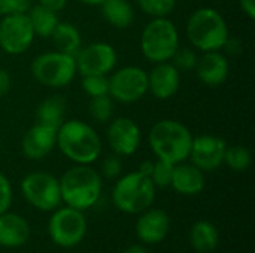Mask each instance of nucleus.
I'll list each match as a JSON object with an SVG mask.
<instances>
[{
	"label": "nucleus",
	"mask_w": 255,
	"mask_h": 253,
	"mask_svg": "<svg viewBox=\"0 0 255 253\" xmlns=\"http://www.w3.org/2000/svg\"><path fill=\"white\" fill-rule=\"evenodd\" d=\"M57 146L75 164H93L102 154L99 133L85 121L69 119L57 128Z\"/></svg>",
	"instance_id": "f257e3e1"
},
{
	"label": "nucleus",
	"mask_w": 255,
	"mask_h": 253,
	"mask_svg": "<svg viewBox=\"0 0 255 253\" xmlns=\"http://www.w3.org/2000/svg\"><path fill=\"white\" fill-rule=\"evenodd\" d=\"M148 142L157 160L176 166L188 160L193 134L179 121L161 119L151 127Z\"/></svg>",
	"instance_id": "f03ea898"
},
{
	"label": "nucleus",
	"mask_w": 255,
	"mask_h": 253,
	"mask_svg": "<svg viewBox=\"0 0 255 253\" xmlns=\"http://www.w3.org/2000/svg\"><path fill=\"white\" fill-rule=\"evenodd\" d=\"M60 180L61 201L76 210L93 207L102 194L100 174L87 164L70 167Z\"/></svg>",
	"instance_id": "7ed1b4c3"
},
{
	"label": "nucleus",
	"mask_w": 255,
	"mask_h": 253,
	"mask_svg": "<svg viewBox=\"0 0 255 253\" xmlns=\"http://www.w3.org/2000/svg\"><path fill=\"white\" fill-rule=\"evenodd\" d=\"M185 31L193 48L202 52L223 49L230 37L227 21L214 7L194 10L187 21Z\"/></svg>",
	"instance_id": "20e7f679"
},
{
	"label": "nucleus",
	"mask_w": 255,
	"mask_h": 253,
	"mask_svg": "<svg viewBox=\"0 0 255 253\" xmlns=\"http://www.w3.org/2000/svg\"><path fill=\"white\" fill-rule=\"evenodd\" d=\"M155 186L151 177L131 171L118 179L112 191V201L115 207L124 213L136 215L148 210L155 198Z\"/></svg>",
	"instance_id": "39448f33"
},
{
	"label": "nucleus",
	"mask_w": 255,
	"mask_h": 253,
	"mask_svg": "<svg viewBox=\"0 0 255 253\" xmlns=\"http://www.w3.org/2000/svg\"><path fill=\"white\" fill-rule=\"evenodd\" d=\"M179 46V31L169 18H152L142 30L140 51L154 64L170 61Z\"/></svg>",
	"instance_id": "423d86ee"
},
{
	"label": "nucleus",
	"mask_w": 255,
	"mask_h": 253,
	"mask_svg": "<svg viewBox=\"0 0 255 253\" xmlns=\"http://www.w3.org/2000/svg\"><path fill=\"white\" fill-rule=\"evenodd\" d=\"M31 75L33 78L48 88H64L76 76V61L73 55L49 51L37 55L31 61Z\"/></svg>",
	"instance_id": "0eeeda50"
},
{
	"label": "nucleus",
	"mask_w": 255,
	"mask_h": 253,
	"mask_svg": "<svg viewBox=\"0 0 255 253\" xmlns=\"http://www.w3.org/2000/svg\"><path fill=\"white\" fill-rule=\"evenodd\" d=\"M21 194L28 204L42 212L55 210L61 203L60 180L46 171L28 173L21 180Z\"/></svg>",
	"instance_id": "6e6552de"
},
{
	"label": "nucleus",
	"mask_w": 255,
	"mask_h": 253,
	"mask_svg": "<svg viewBox=\"0 0 255 253\" xmlns=\"http://www.w3.org/2000/svg\"><path fill=\"white\" fill-rule=\"evenodd\" d=\"M48 233L57 246L72 249L84 240L87 234V219L82 210L66 206L52 213L48 222Z\"/></svg>",
	"instance_id": "1a4fd4ad"
},
{
	"label": "nucleus",
	"mask_w": 255,
	"mask_h": 253,
	"mask_svg": "<svg viewBox=\"0 0 255 253\" xmlns=\"http://www.w3.org/2000/svg\"><path fill=\"white\" fill-rule=\"evenodd\" d=\"M109 79V95L114 101L131 104L148 92V72L137 66H126L114 70Z\"/></svg>",
	"instance_id": "9d476101"
},
{
	"label": "nucleus",
	"mask_w": 255,
	"mask_h": 253,
	"mask_svg": "<svg viewBox=\"0 0 255 253\" xmlns=\"http://www.w3.org/2000/svg\"><path fill=\"white\" fill-rule=\"evenodd\" d=\"M36 34L27 13L6 15L0 21V48L9 55L24 54L34 42Z\"/></svg>",
	"instance_id": "9b49d317"
},
{
	"label": "nucleus",
	"mask_w": 255,
	"mask_h": 253,
	"mask_svg": "<svg viewBox=\"0 0 255 253\" xmlns=\"http://www.w3.org/2000/svg\"><path fill=\"white\" fill-rule=\"evenodd\" d=\"M75 61L76 72L81 76H108L115 70V66L118 63V54L111 43L94 42L87 46H82L75 55Z\"/></svg>",
	"instance_id": "f8f14e48"
},
{
	"label": "nucleus",
	"mask_w": 255,
	"mask_h": 253,
	"mask_svg": "<svg viewBox=\"0 0 255 253\" xmlns=\"http://www.w3.org/2000/svg\"><path fill=\"white\" fill-rule=\"evenodd\" d=\"M227 143L214 134H200L193 137L188 160L193 166L205 171H215L223 166Z\"/></svg>",
	"instance_id": "ddd939ff"
},
{
	"label": "nucleus",
	"mask_w": 255,
	"mask_h": 253,
	"mask_svg": "<svg viewBox=\"0 0 255 253\" xmlns=\"http://www.w3.org/2000/svg\"><path fill=\"white\" fill-rule=\"evenodd\" d=\"M106 137L114 154L120 157H130L139 149L142 133L139 125L131 118L121 116L111 121Z\"/></svg>",
	"instance_id": "4468645a"
},
{
	"label": "nucleus",
	"mask_w": 255,
	"mask_h": 253,
	"mask_svg": "<svg viewBox=\"0 0 255 253\" xmlns=\"http://www.w3.org/2000/svg\"><path fill=\"white\" fill-rule=\"evenodd\" d=\"M55 146H57V130L40 122L33 124L25 131L21 140L22 155L33 161L43 160L52 152Z\"/></svg>",
	"instance_id": "2eb2a0df"
},
{
	"label": "nucleus",
	"mask_w": 255,
	"mask_h": 253,
	"mask_svg": "<svg viewBox=\"0 0 255 253\" xmlns=\"http://www.w3.org/2000/svg\"><path fill=\"white\" fill-rule=\"evenodd\" d=\"M181 85V72L172 61L157 63L148 73V91L158 100L172 98Z\"/></svg>",
	"instance_id": "dca6fc26"
},
{
	"label": "nucleus",
	"mask_w": 255,
	"mask_h": 253,
	"mask_svg": "<svg viewBox=\"0 0 255 253\" xmlns=\"http://www.w3.org/2000/svg\"><path fill=\"white\" fill-rule=\"evenodd\" d=\"M230 73V63L224 54L220 51H208L197 60L196 75L199 81L209 86L215 88L223 85Z\"/></svg>",
	"instance_id": "f3484780"
},
{
	"label": "nucleus",
	"mask_w": 255,
	"mask_h": 253,
	"mask_svg": "<svg viewBox=\"0 0 255 253\" xmlns=\"http://www.w3.org/2000/svg\"><path fill=\"white\" fill-rule=\"evenodd\" d=\"M170 231V219L164 210L148 209L136 222V234L145 245H157L166 239Z\"/></svg>",
	"instance_id": "a211bd4d"
},
{
	"label": "nucleus",
	"mask_w": 255,
	"mask_h": 253,
	"mask_svg": "<svg viewBox=\"0 0 255 253\" xmlns=\"http://www.w3.org/2000/svg\"><path fill=\"white\" fill-rule=\"evenodd\" d=\"M30 237L28 222L16 213L0 215V246L13 249L25 245Z\"/></svg>",
	"instance_id": "6ab92c4d"
},
{
	"label": "nucleus",
	"mask_w": 255,
	"mask_h": 253,
	"mask_svg": "<svg viewBox=\"0 0 255 253\" xmlns=\"http://www.w3.org/2000/svg\"><path fill=\"white\" fill-rule=\"evenodd\" d=\"M170 186L182 195H197L205 188V174L193 164L179 163L173 169Z\"/></svg>",
	"instance_id": "aec40b11"
},
{
	"label": "nucleus",
	"mask_w": 255,
	"mask_h": 253,
	"mask_svg": "<svg viewBox=\"0 0 255 253\" xmlns=\"http://www.w3.org/2000/svg\"><path fill=\"white\" fill-rule=\"evenodd\" d=\"M51 39L57 51L73 57L82 48V37L79 30L76 28L75 24L67 21H58L54 33L51 34Z\"/></svg>",
	"instance_id": "412c9836"
},
{
	"label": "nucleus",
	"mask_w": 255,
	"mask_h": 253,
	"mask_svg": "<svg viewBox=\"0 0 255 253\" xmlns=\"http://www.w3.org/2000/svg\"><path fill=\"white\" fill-rule=\"evenodd\" d=\"M66 106V100L61 95H48L36 109V122L49 125L57 130L64 122Z\"/></svg>",
	"instance_id": "4be33fe9"
},
{
	"label": "nucleus",
	"mask_w": 255,
	"mask_h": 253,
	"mask_svg": "<svg viewBox=\"0 0 255 253\" xmlns=\"http://www.w3.org/2000/svg\"><path fill=\"white\" fill-rule=\"evenodd\" d=\"M100 7L103 18L115 28H128L134 21V9L127 0H105Z\"/></svg>",
	"instance_id": "5701e85b"
},
{
	"label": "nucleus",
	"mask_w": 255,
	"mask_h": 253,
	"mask_svg": "<svg viewBox=\"0 0 255 253\" xmlns=\"http://www.w3.org/2000/svg\"><path fill=\"white\" fill-rule=\"evenodd\" d=\"M220 242V233L217 227L208 221H199L190 231V243L194 251L209 253L217 249Z\"/></svg>",
	"instance_id": "b1692460"
},
{
	"label": "nucleus",
	"mask_w": 255,
	"mask_h": 253,
	"mask_svg": "<svg viewBox=\"0 0 255 253\" xmlns=\"http://www.w3.org/2000/svg\"><path fill=\"white\" fill-rule=\"evenodd\" d=\"M27 16L31 22L34 34L37 37H42V39L51 37V34L54 33V30L60 21L55 10L46 7V6H42L39 3L28 9Z\"/></svg>",
	"instance_id": "393cba45"
},
{
	"label": "nucleus",
	"mask_w": 255,
	"mask_h": 253,
	"mask_svg": "<svg viewBox=\"0 0 255 253\" xmlns=\"http://www.w3.org/2000/svg\"><path fill=\"white\" fill-rule=\"evenodd\" d=\"M251 163H253V155L248 148H245L244 145L227 146L223 164H226L230 170L239 171V173L245 171L250 169Z\"/></svg>",
	"instance_id": "a878e982"
},
{
	"label": "nucleus",
	"mask_w": 255,
	"mask_h": 253,
	"mask_svg": "<svg viewBox=\"0 0 255 253\" xmlns=\"http://www.w3.org/2000/svg\"><path fill=\"white\" fill-rule=\"evenodd\" d=\"M88 110H90L91 118L96 122L105 124V122L111 121V118L114 115V100L111 98L109 94L91 97L90 103H88Z\"/></svg>",
	"instance_id": "bb28decb"
},
{
	"label": "nucleus",
	"mask_w": 255,
	"mask_h": 253,
	"mask_svg": "<svg viewBox=\"0 0 255 253\" xmlns=\"http://www.w3.org/2000/svg\"><path fill=\"white\" fill-rule=\"evenodd\" d=\"M142 12L152 18H167L176 6V0H136Z\"/></svg>",
	"instance_id": "cd10ccee"
},
{
	"label": "nucleus",
	"mask_w": 255,
	"mask_h": 253,
	"mask_svg": "<svg viewBox=\"0 0 255 253\" xmlns=\"http://www.w3.org/2000/svg\"><path fill=\"white\" fill-rule=\"evenodd\" d=\"M81 86H82L84 92L87 95H90V97L109 94V79H108V76H102V75L82 76Z\"/></svg>",
	"instance_id": "c85d7f7f"
},
{
	"label": "nucleus",
	"mask_w": 255,
	"mask_h": 253,
	"mask_svg": "<svg viewBox=\"0 0 255 253\" xmlns=\"http://www.w3.org/2000/svg\"><path fill=\"white\" fill-rule=\"evenodd\" d=\"M173 169L175 166L167 163V161H163V160H157L154 163V167H152V173H151V180L154 183L155 188H169L170 186V182H172V174H173Z\"/></svg>",
	"instance_id": "c756f323"
},
{
	"label": "nucleus",
	"mask_w": 255,
	"mask_h": 253,
	"mask_svg": "<svg viewBox=\"0 0 255 253\" xmlns=\"http://www.w3.org/2000/svg\"><path fill=\"white\" fill-rule=\"evenodd\" d=\"M197 60H199V57L196 55L194 49H191L188 46H179L170 61H173L172 64L179 72H190V70L196 69Z\"/></svg>",
	"instance_id": "7c9ffc66"
},
{
	"label": "nucleus",
	"mask_w": 255,
	"mask_h": 253,
	"mask_svg": "<svg viewBox=\"0 0 255 253\" xmlns=\"http://www.w3.org/2000/svg\"><path fill=\"white\" fill-rule=\"evenodd\" d=\"M123 171V161L121 157L117 154H111L108 157H105V160L102 161V174L106 179H115L121 174Z\"/></svg>",
	"instance_id": "2f4dec72"
},
{
	"label": "nucleus",
	"mask_w": 255,
	"mask_h": 253,
	"mask_svg": "<svg viewBox=\"0 0 255 253\" xmlns=\"http://www.w3.org/2000/svg\"><path fill=\"white\" fill-rule=\"evenodd\" d=\"M30 7V0H0V16L12 13H27Z\"/></svg>",
	"instance_id": "473e14b6"
},
{
	"label": "nucleus",
	"mask_w": 255,
	"mask_h": 253,
	"mask_svg": "<svg viewBox=\"0 0 255 253\" xmlns=\"http://www.w3.org/2000/svg\"><path fill=\"white\" fill-rule=\"evenodd\" d=\"M12 204V186L9 179L0 173V215L6 213Z\"/></svg>",
	"instance_id": "72a5a7b5"
},
{
	"label": "nucleus",
	"mask_w": 255,
	"mask_h": 253,
	"mask_svg": "<svg viewBox=\"0 0 255 253\" xmlns=\"http://www.w3.org/2000/svg\"><path fill=\"white\" fill-rule=\"evenodd\" d=\"M10 86H12V79H10L9 72L4 69H0V98L4 97L10 91Z\"/></svg>",
	"instance_id": "f704fd0d"
},
{
	"label": "nucleus",
	"mask_w": 255,
	"mask_h": 253,
	"mask_svg": "<svg viewBox=\"0 0 255 253\" xmlns=\"http://www.w3.org/2000/svg\"><path fill=\"white\" fill-rule=\"evenodd\" d=\"M37 3L42 4V6H46V7H49V9H52L55 12H60V10H63L66 7L67 0H37Z\"/></svg>",
	"instance_id": "c9c22d12"
},
{
	"label": "nucleus",
	"mask_w": 255,
	"mask_h": 253,
	"mask_svg": "<svg viewBox=\"0 0 255 253\" xmlns=\"http://www.w3.org/2000/svg\"><path fill=\"white\" fill-rule=\"evenodd\" d=\"M242 12L250 18L255 19V0H239Z\"/></svg>",
	"instance_id": "e433bc0d"
},
{
	"label": "nucleus",
	"mask_w": 255,
	"mask_h": 253,
	"mask_svg": "<svg viewBox=\"0 0 255 253\" xmlns=\"http://www.w3.org/2000/svg\"><path fill=\"white\" fill-rule=\"evenodd\" d=\"M152 167H154V163H152V161H143V163L140 164V167H139L137 171L149 177L151 173H152Z\"/></svg>",
	"instance_id": "4c0bfd02"
},
{
	"label": "nucleus",
	"mask_w": 255,
	"mask_h": 253,
	"mask_svg": "<svg viewBox=\"0 0 255 253\" xmlns=\"http://www.w3.org/2000/svg\"><path fill=\"white\" fill-rule=\"evenodd\" d=\"M123 253H149L146 248L140 246V245H133V246H128Z\"/></svg>",
	"instance_id": "58836bf2"
},
{
	"label": "nucleus",
	"mask_w": 255,
	"mask_h": 253,
	"mask_svg": "<svg viewBox=\"0 0 255 253\" xmlns=\"http://www.w3.org/2000/svg\"><path fill=\"white\" fill-rule=\"evenodd\" d=\"M84 4H88V6H100L105 0H78Z\"/></svg>",
	"instance_id": "ea45409f"
}]
</instances>
